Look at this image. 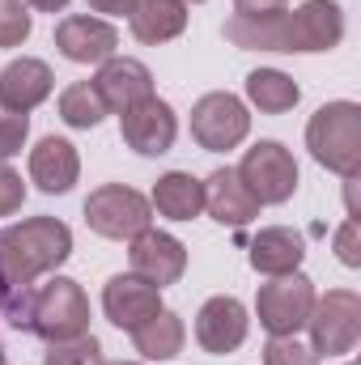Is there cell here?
<instances>
[{
    "label": "cell",
    "mask_w": 361,
    "mask_h": 365,
    "mask_svg": "<svg viewBox=\"0 0 361 365\" xmlns=\"http://www.w3.org/2000/svg\"><path fill=\"white\" fill-rule=\"evenodd\" d=\"M73 255V230L60 217H26L0 230V306L56 272Z\"/></svg>",
    "instance_id": "6da1fadb"
},
{
    "label": "cell",
    "mask_w": 361,
    "mask_h": 365,
    "mask_svg": "<svg viewBox=\"0 0 361 365\" xmlns=\"http://www.w3.org/2000/svg\"><path fill=\"white\" fill-rule=\"evenodd\" d=\"M0 310L9 314L17 331H34L47 344L90 331V297L73 276H51L47 284H30L13 293Z\"/></svg>",
    "instance_id": "7a4b0ae2"
},
{
    "label": "cell",
    "mask_w": 361,
    "mask_h": 365,
    "mask_svg": "<svg viewBox=\"0 0 361 365\" xmlns=\"http://www.w3.org/2000/svg\"><path fill=\"white\" fill-rule=\"evenodd\" d=\"M306 149L310 158L340 175V179H357L361 175V106L340 98V102H327L310 115L306 123Z\"/></svg>",
    "instance_id": "3957f363"
},
{
    "label": "cell",
    "mask_w": 361,
    "mask_h": 365,
    "mask_svg": "<svg viewBox=\"0 0 361 365\" xmlns=\"http://www.w3.org/2000/svg\"><path fill=\"white\" fill-rule=\"evenodd\" d=\"M86 225L98 238L128 242V238H136L141 230L153 225V204H149V195H141L128 182H102L86 200Z\"/></svg>",
    "instance_id": "277c9868"
},
{
    "label": "cell",
    "mask_w": 361,
    "mask_h": 365,
    "mask_svg": "<svg viewBox=\"0 0 361 365\" xmlns=\"http://www.w3.org/2000/svg\"><path fill=\"white\" fill-rule=\"evenodd\" d=\"M306 331L315 357H349L361 340V297L353 289H327L323 297H315Z\"/></svg>",
    "instance_id": "5b68a950"
},
{
    "label": "cell",
    "mask_w": 361,
    "mask_h": 365,
    "mask_svg": "<svg viewBox=\"0 0 361 365\" xmlns=\"http://www.w3.org/2000/svg\"><path fill=\"white\" fill-rule=\"evenodd\" d=\"M251 136V110L238 93L213 90L191 106V140L204 153H230Z\"/></svg>",
    "instance_id": "8992f818"
},
{
    "label": "cell",
    "mask_w": 361,
    "mask_h": 365,
    "mask_svg": "<svg viewBox=\"0 0 361 365\" xmlns=\"http://www.w3.org/2000/svg\"><path fill=\"white\" fill-rule=\"evenodd\" d=\"M315 280L302 272H285V276H268V284H260L255 293V314L260 327L268 336H298L315 310Z\"/></svg>",
    "instance_id": "52a82bcc"
},
{
    "label": "cell",
    "mask_w": 361,
    "mask_h": 365,
    "mask_svg": "<svg viewBox=\"0 0 361 365\" xmlns=\"http://www.w3.org/2000/svg\"><path fill=\"white\" fill-rule=\"evenodd\" d=\"M238 179L247 182V191L260 204H285V200H293L302 175H298L293 153L280 140H255L238 162Z\"/></svg>",
    "instance_id": "ba28073f"
},
{
    "label": "cell",
    "mask_w": 361,
    "mask_h": 365,
    "mask_svg": "<svg viewBox=\"0 0 361 365\" xmlns=\"http://www.w3.org/2000/svg\"><path fill=\"white\" fill-rule=\"evenodd\" d=\"M119 136H123V145H128L132 153H141V158H162V153H171L175 140H179V115H175V106H171L166 98L149 93V98H141L136 106H128V110L119 115Z\"/></svg>",
    "instance_id": "9c48e42d"
},
{
    "label": "cell",
    "mask_w": 361,
    "mask_h": 365,
    "mask_svg": "<svg viewBox=\"0 0 361 365\" xmlns=\"http://www.w3.org/2000/svg\"><path fill=\"white\" fill-rule=\"evenodd\" d=\"M285 30H289V56L336 51L345 38V9L336 0H302L298 9H285Z\"/></svg>",
    "instance_id": "30bf717a"
},
{
    "label": "cell",
    "mask_w": 361,
    "mask_h": 365,
    "mask_svg": "<svg viewBox=\"0 0 361 365\" xmlns=\"http://www.w3.org/2000/svg\"><path fill=\"white\" fill-rule=\"evenodd\" d=\"M128 268L141 276V280L158 284V289L179 284L183 272H187V247H183L175 234L149 225L136 238H128Z\"/></svg>",
    "instance_id": "8fae6325"
},
{
    "label": "cell",
    "mask_w": 361,
    "mask_h": 365,
    "mask_svg": "<svg viewBox=\"0 0 361 365\" xmlns=\"http://www.w3.org/2000/svg\"><path fill=\"white\" fill-rule=\"evenodd\" d=\"M247 331H251V314L230 293L208 297L200 306V314H195V344L204 353H213V357H230L234 349H243Z\"/></svg>",
    "instance_id": "7c38bea8"
},
{
    "label": "cell",
    "mask_w": 361,
    "mask_h": 365,
    "mask_svg": "<svg viewBox=\"0 0 361 365\" xmlns=\"http://www.w3.org/2000/svg\"><path fill=\"white\" fill-rule=\"evenodd\" d=\"M158 310H162V289L149 284V280H141L136 272H115L102 284V314L119 331H136Z\"/></svg>",
    "instance_id": "4fadbf2b"
},
{
    "label": "cell",
    "mask_w": 361,
    "mask_h": 365,
    "mask_svg": "<svg viewBox=\"0 0 361 365\" xmlns=\"http://www.w3.org/2000/svg\"><path fill=\"white\" fill-rule=\"evenodd\" d=\"M115 47H119V30L106 17L73 13L56 26V51L68 64H102V60L115 56Z\"/></svg>",
    "instance_id": "5bb4252c"
},
{
    "label": "cell",
    "mask_w": 361,
    "mask_h": 365,
    "mask_svg": "<svg viewBox=\"0 0 361 365\" xmlns=\"http://www.w3.org/2000/svg\"><path fill=\"white\" fill-rule=\"evenodd\" d=\"M81 179V153L64 136H43L30 149V182L43 195H68Z\"/></svg>",
    "instance_id": "9a60e30c"
},
{
    "label": "cell",
    "mask_w": 361,
    "mask_h": 365,
    "mask_svg": "<svg viewBox=\"0 0 361 365\" xmlns=\"http://www.w3.org/2000/svg\"><path fill=\"white\" fill-rule=\"evenodd\" d=\"M260 200L247 191V182L238 179V170L221 166L204 179V212L217 221V225H230V230H243L260 217Z\"/></svg>",
    "instance_id": "2e32d148"
},
{
    "label": "cell",
    "mask_w": 361,
    "mask_h": 365,
    "mask_svg": "<svg viewBox=\"0 0 361 365\" xmlns=\"http://www.w3.org/2000/svg\"><path fill=\"white\" fill-rule=\"evenodd\" d=\"M93 90L102 93L106 110L123 115L128 106H136L141 98L153 93V73H149V64H141V60H132V56H111V60L98 64Z\"/></svg>",
    "instance_id": "e0dca14e"
},
{
    "label": "cell",
    "mask_w": 361,
    "mask_h": 365,
    "mask_svg": "<svg viewBox=\"0 0 361 365\" xmlns=\"http://www.w3.org/2000/svg\"><path fill=\"white\" fill-rule=\"evenodd\" d=\"M56 90V73L47 60H34V56H21V60H9L4 73H0V102L13 106V110H34L43 106Z\"/></svg>",
    "instance_id": "ac0fdd59"
},
{
    "label": "cell",
    "mask_w": 361,
    "mask_h": 365,
    "mask_svg": "<svg viewBox=\"0 0 361 365\" xmlns=\"http://www.w3.org/2000/svg\"><path fill=\"white\" fill-rule=\"evenodd\" d=\"M251 268L260 276H285V272H302V259H306V238L289 225H268L251 238V251H247Z\"/></svg>",
    "instance_id": "d6986e66"
},
{
    "label": "cell",
    "mask_w": 361,
    "mask_h": 365,
    "mask_svg": "<svg viewBox=\"0 0 361 365\" xmlns=\"http://www.w3.org/2000/svg\"><path fill=\"white\" fill-rule=\"evenodd\" d=\"M149 204L166 221H195L204 212V179H195L191 170H166L153 182Z\"/></svg>",
    "instance_id": "ffe728a7"
},
{
    "label": "cell",
    "mask_w": 361,
    "mask_h": 365,
    "mask_svg": "<svg viewBox=\"0 0 361 365\" xmlns=\"http://www.w3.org/2000/svg\"><path fill=\"white\" fill-rule=\"evenodd\" d=\"M132 336V344H136V353L145 357V361H175L183 353V344H187V323H183L175 310H158L153 319H145L136 331H128Z\"/></svg>",
    "instance_id": "44dd1931"
},
{
    "label": "cell",
    "mask_w": 361,
    "mask_h": 365,
    "mask_svg": "<svg viewBox=\"0 0 361 365\" xmlns=\"http://www.w3.org/2000/svg\"><path fill=\"white\" fill-rule=\"evenodd\" d=\"M187 30V0H141L132 13V38L145 47L171 43Z\"/></svg>",
    "instance_id": "7402d4cb"
},
{
    "label": "cell",
    "mask_w": 361,
    "mask_h": 365,
    "mask_svg": "<svg viewBox=\"0 0 361 365\" xmlns=\"http://www.w3.org/2000/svg\"><path fill=\"white\" fill-rule=\"evenodd\" d=\"M243 90H247V102L260 115H285V110H293L302 102L298 81L289 73H280V68H255V73H247Z\"/></svg>",
    "instance_id": "603a6c76"
},
{
    "label": "cell",
    "mask_w": 361,
    "mask_h": 365,
    "mask_svg": "<svg viewBox=\"0 0 361 365\" xmlns=\"http://www.w3.org/2000/svg\"><path fill=\"white\" fill-rule=\"evenodd\" d=\"M60 119L68 123V128H81V132H90L98 128L111 110H106V102H102V93L93 90V81H73L68 90L60 93Z\"/></svg>",
    "instance_id": "cb8c5ba5"
},
{
    "label": "cell",
    "mask_w": 361,
    "mask_h": 365,
    "mask_svg": "<svg viewBox=\"0 0 361 365\" xmlns=\"http://www.w3.org/2000/svg\"><path fill=\"white\" fill-rule=\"evenodd\" d=\"M43 365H102V344L90 331L73 336V340H56V344H47Z\"/></svg>",
    "instance_id": "d4e9b609"
},
{
    "label": "cell",
    "mask_w": 361,
    "mask_h": 365,
    "mask_svg": "<svg viewBox=\"0 0 361 365\" xmlns=\"http://www.w3.org/2000/svg\"><path fill=\"white\" fill-rule=\"evenodd\" d=\"M34 30L26 0H0V47H21Z\"/></svg>",
    "instance_id": "484cf974"
},
{
    "label": "cell",
    "mask_w": 361,
    "mask_h": 365,
    "mask_svg": "<svg viewBox=\"0 0 361 365\" xmlns=\"http://www.w3.org/2000/svg\"><path fill=\"white\" fill-rule=\"evenodd\" d=\"M26 136H30V115L0 102V162L17 158L26 149Z\"/></svg>",
    "instance_id": "4316f807"
},
{
    "label": "cell",
    "mask_w": 361,
    "mask_h": 365,
    "mask_svg": "<svg viewBox=\"0 0 361 365\" xmlns=\"http://www.w3.org/2000/svg\"><path fill=\"white\" fill-rule=\"evenodd\" d=\"M315 349L302 344L298 336H268L264 344V365H315Z\"/></svg>",
    "instance_id": "83f0119b"
},
{
    "label": "cell",
    "mask_w": 361,
    "mask_h": 365,
    "mask_svg": "<svg viewBox=\"0 0 361 365\" xmlns=\"http://www.w3.org/2000/svg\"><path fill=\"white\" fill-rule=\"evenodd\" d=\"M332 247H336V259H340L345 268H361V230H357V217H349V221L336 230Z\"/></svg>",
    "instance_id": "f1b7e54d"
},
{
    "label": "cell",
    "mask_w": 361,
    "mask_h": 365,
    "mask_svg": "<svg viewBox=\"0 0 361 365\" xmlns=\"http://www.w3.org/2000/svg\"><path fill=\"white\" fill-rule=\"evenodd\" d=\"M21 204H26V182L9 162H0V217H13Z\"/></svg>",
    "instance_id": "f546056e"
},
{
    "label": "cell",
    "mask_w": 361,
    "mask_h": 365,
    "mask_svg": "<svg viewBox=\"0 0 361 365\" xmlns=\"http://www.w3.org/2000/svg\"><path fill=\"white\" fill-rule=\"evenodd\" d=\"M86 4H90V13H102L111 21V17H132L141 0H86Z\"/></svg>",
    "instance_id": "4dcf8cb0"
},
{
    "label": "cell",
    "mask_w": 361,
    "mask_h": 365,
    "mask_svg": "<svg viewBox=\"0 0 361 365\" xmlns=\"http://www.w3.org/2000/svg\"><path fill=\"white\" fill-rule=\"evenodd\" d=\"M276 9H289V0H234V13H247V17L276 13Z\"/></svg>",
    "instance_id": "1f68e13d"
},
{
    "label": "cell",
    "mask_w": 361,
    "mask_h": 365,
    "mask_svg": "<svg viewBox=\"0 0 361 365\" xmlns=\"http://www.w3.org/2000/svg\"><path fill=\"white\" fill-rule=\"evenodd\" d=\"M30 9H39V13H64L73 0H26Z\"/></svg>",
    "instance_id": "d6a6232c"
},
{
    "label": "cell",
    "mask_w": 361,
    "mask_h": 365,
    "mask_svg": "<svg viewBox=\"0 0 361 365\" xmlns=\"http://www.w3.org/2000/svg\"><path fill=\"white\" fill-rule=\"evenodd\" d=\"M102 365H136V361H102Z\"/></svg>",
    "instance_id": "836d02e7"
},
{
    "label": "cell",
    "mask_w": 361,
    "mask_h": 365,
    "mask_svg": "<svg viewBox=\"0 0 361 365\" xmlns=\"http://www.w3.org/2000/svg\"><path fill=\"white\" fill-rule=\"evenodd\" d=\"M0 365H4V344H0Z\"/></svg>",
    "instance_id": "e575fe53"
}]
</instances>
